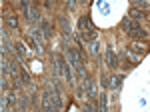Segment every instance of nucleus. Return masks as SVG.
I'll return each instance as SVG.
<instances>
[{
    "label": "nucleus",
    "instance_id": "1",
    "mask_svg": "<svg viewBox=\"0 0 150 112\" xmlns=\"http://www.w3.org/2000/svg\"><path fill=\"white\" fill-rule=\"evenodd\" d=\"M78 28H80L82 40H86L88 44L96 42V28L92 26V22H90V16H88V14H82L80 18H78Z\"/></svg>",
    "mask_w": 150,
    "mask_h": 112
},
{
    "label": "nucleus",
    "instance_id": "2",
    "mask_svg": "<svg viewBox=\"0 0 150 112\" xmlns=\"http://www.w3.org/2000/svg\"><path fill=\"white\" fill-rule=\"evenodd\" d=\"M122 28L128 32V36H132L134 40H144V38H148V32H146V28H142L136 20H130V18H124V22H122Z\"/></svg>",
    "mask_w": 150,
    "mask_h": 112
},
{
    "label": "nucleus",
    "instance_id": "3",
    "mask_svg": "<svg viewBox=\"0 0 150 112\" xmlns=\"http://www.w3.org/2000/svg\"><path fill=\"white\" fill-rule=\"evenodd\" d=\"M56 60H58V68H60L62 76L68 80V82H72V72H70L68 64H66V60H64V56H62V54H56Z\"/></svg>",
    "mask_w": 150,
    "mask_h": 112
},
{
    "label": "nucleus",
    "instance_id": "4",
    "mask_svg": "<svg viewBox=\"0 0 150 112\" xmlns=\"http://www.w3.org/2000/svg\"><path fill=\"white\" fill-rule=\"evenodd\" d=\"M42 102H44V110H46V112H58L56 106H52V92H50V90H44V94H42Z\"/></svg>",
    "mask_w": 150,
    "mask_h": 112
},
{
    "label": "nucleus",
    "instance_id": "5",
    "mask_svg": "<svg viewBox=\"0 0 150 112\" xmlns=\"http://www.w3.org/2000/svg\"><path fill=\"white\" fill-rule=\"evenodd\" d=\"M106 62H108V66L112 68V70L118 68V56L114 54V50H112V48H108V50H106Z\"/></svg>",
    "mask_w": 150,
    "mask_h": 112
},
{
    "label": "nucleus",
    "instance_id": "6",
    "mask_svg": "<svg viewBox=\"0 0 150 112\" xmlns=\"http://www.w3.org/2000/svg\"><path fill=\"white\" fill-rule=\"evenodd\" d=\"M84 88H86V96H88V100H94L96 98V92H94V82L88 76H86V82H84Z\"/></svg>",
    "mask_w": 150,
    "mask_h": 112
},
{
    "label": "nucleus",
    "instance_id": "7",
    "mask_svg": "<svg viewBox=\"0 0 150 112\" xmlns=\"http://www.w3.org/2000/svg\"><path fill=\"white\" fill-rule=\"evenodd\" d=\"M58 24L62 26V34L70 38V28H68V22H66V16H58Z\"/></svg>",
    "mask_w": 150,
    "mask_h": 112
},
{
    "label": "nucleus",
    "instance_id": "8",
    "mask_svg": "<svg viewBox=\"0 0 150 112\" xmlns=\"http://www.w3.org/2000/svg\"><path fill=\"white\" fill-rule=\"evenodd\" d=\"M4 20H6V24H8L10 28H14V30L18 28V22H16V16H12V14H6V16H4Z\"/></svg>",
    "mask_w": 150,
    "mask_h": 112
},
{
    "label": "nucleus",
    "instance_id": "9",
    "mask_svg": "<svg viewBox=\"0 0 150 112\" xmlns=\"http://www.w3.org/2000/svg\"><path fill=\"white\" fill-rule=\"evenodd\" d=\"M130 52H136L138 56H144L146 54V46L144 44H134L132 48H130Z\"/></svg>",
    "mask_w": 150,
    "mask_h": 112
},
{
    "label": "nucleus",
    "instance_id": "10",
    "mask_svg": "<svg viewBox=\"0 0 150 112\" xmlns=\"http://www.w3.org/2000/svg\"><path fill=\"white\" fill-rule=\"evenodd\" d=\"M40 26H42V30H44V36H46V38H50V36H52V26H50V22L42 20V22H40Z\"/></svg>",
    "mask_w": 150,
    "mask_h": 112
},
{
    "label": "nucleus",
    "instance_id": "11",
    "mask_svg": "<svg viewBox=\"0 0 150 112\" xmlns=\"http://www.w3.org/2000/svg\"><path fill=\"white\" fill-rule=\"evenodd\" d=\"M32 36H34V40H36V42H38V48L42 50V32H40V28H34Z\"/></svg>",
    "mask_w": 150,
    "mask_h": 112
},
{
    "label": "nucleus",
    "instance_id": "12",
    "mask_svg": "<svg viewBox=\"0 0 150 112\" xmlns=\"http://www.w3.org/2000/svg\"><path fill=\"white\" fill-rule=\"evenodd\" d=\"M14 48H16V52H18V56H20V58H26V50H24V44L22 42H16V44H14Z\"/></svg>",
    "mask_w": 150,
    "mask_h": 112
},
{
    "label": "nucleus",
    "instance_id": "13",
    "mask_svg": "<svg viewBox=\"0 0 150 112\" xmlns=\"http://www.w3.org/2000/svg\"><path fill=\"white\" fill-rule=\"evenodd\" d=\"M142 16H146V14H144V12H140V10H134V8L130 10V18H134V20H140Z\"/></svg>",
    "mask_w": 150,
    "mask_h": 112
},
{
    "label": "nucleus",
    "instance_id": "14",
    "mask_svg": "<svg viewBox=\"0 0 150 112\" xmlns=\"http://www.w3.org/2000/svg\"><path fill=\"white\" fill-rule=\"evenodd\" d=\"M98 112H106V94L100 96V110Z\"/></svg>",
    "mask_w": 150,
    "mask_h": 112
},
{
    "label": "nucleus",
    "instance_id": "15",
    "mask_svg": "<svg viewBox=\"0 0 150 112\" xmlns=\"http://www.w3.org/2000/svg\"><path fill=\"white\" fill-rule=\"evenodd\" d=\"M112 80H114V86H116V88H120V86H122V80H124V74H120L118 78H116V76H114V78H112Z\"/></svg>",
    "mask_w": 150,
    "mask_h": 112
},
{
    "label": "nucleus",
    "instance_id": "16",
    "mask_svg": "<svg viewBox=\"0 0 150 112\" xmlns=\"http://www.w3.org/2000/svg\"><path fill=\"white\" fill-rule=\"evenodd\" d=\"M100 80H102V86H104V88H108V86H110V84H108V78H106V76H102Z\"/></svg>",
    "mask_w": 150,
    "mask_h": 112
},
{
    "label": "nucleus",
    "instance_id": "17",
    "mask_svg": "<svg viewBox=\"0 0 150 112\" xmlns=\"http://www.w3.org/2000/svg\"><path fill=\"white\" fill-rule=\"evenodd\" d=\"M36 112H40V110H36Z\"/></svg>",
    "mask_w": 150,
    "mask_h": 112
}]
</instances>
